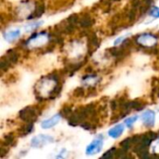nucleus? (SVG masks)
<instances>
[{
	"mask_svg": "<svg viewBox=\"0 0 159 159\" xmlns=\"http://www.w3.org/2000/svg\"><path fill=\"white\" fill-rule=\"evenodd\" d=\"M40 116V111L34 106H27L20 112V118L26 123H34Z\"/></svg>",
	"mask_w": 159,
	"mask_h": 159,
	"instance_id": "nucleus-1",
	"label": "nucleus"
},
{
	"mask_svg": "<svg viewBox=\"0 0 159 159\" xmlns=\"http://www.w3.org/2000/svg\"><path fill=\"white\" fill-rule=\"evenodd\" d=\"M136 42L144 48H154L157 45V37L151 34H143L136 39Z\"/></svg>",
	"mask_w": 159,
	"mask_h": 159,
	"instance_id": "nucleus-2",
	"label": "nucleus"
},
{
	"mask_svg": "<svg viewBox=\"0 0 159 159\" xmlns=\"http://www.w3.org/2000/svg\"><path fill=\"white\" fill-rule=\"evenodd\" d=\"M54 142V139L50 136H48V135H43V134H40L34 138L32 139L31 141V145L32 147H34V148H39V147H42L44 146L45 144L47 143H52Z\"/></svg>",
	"mask_w": 159,
	"mask_h": 159,
	"instance_id": "nucleus-3",
	"label": "nucleus"
},
{
	"mask_svg": "<svg viewBox=\"0 0 159 159\" xmlns=\"http://www.w3.org/2000/svg\"><path fill=\"white\" fill-rule=\"evenodd\" d=\"M102 138H98L95 139L94 141H92V143L87 147L86 149V154L88 156H93L95 154H98L102 148Z\"/></svg>",
	"mask_w": 159,
	"mask_h": 159,
	"instance_id": "nucleus-4",
	"label": "nucleus"
},
{
	"mask_svg": "<svg viewBox=\"0 0 159 159\" xmlns=\"http://www.w3.org/2000/svg\"><path fill=\"white\" fill-rule=\"evenodd\" d=\"M142 120H143V124L146 127L152 128L155 125V121H156V114H155V112L152 111V110L146 111L142 116Z\"/></svg>",
	"mask_w": 159,
	"mask_h": 159,
	"instance_id": "nucleus-5",
	"label": "nucleus"
},
{
	"mask_svg": "<svg viewBox=\"0 0 159 159\" xmlns=\"http://www.w3.org/2000/svg\"><path fill=\"white\" fill-rule=\"evenodd\" d=\"M100 46V40L95 33L89 34V53L91 54Z\"/></svg>",
	"mask_w": 159,
	"mask_h": 159,
	"instance_id": "nucleus-6",
	"label": "nucleus"
},
{
	"mask_svg": "<svg viewBox=\"0 0 159 159\" xmlns=\"http://www.w3.org/2000/svg\"><path fill=\"white\" fill-rule=\"evenodd\" d=\"M61 118V114H57V115L53 116L52 117H50V118H48V119H47V120H44V121L41 123V127H42L43 129H50V128L56 126V125L60 122Z\"/></svg>",
	"mask_w": 159,
	"mask_h": 159,
	"instance_id": "nucleus-7",
	"label": "nucleus"
},
{
	"mask_svg": "<svg viewBox=\"0 0 159 159\" xmlns=\"http://www.w3.org/2000/svg\"><path fill=\"white\" fill-rule=\"evenodd\" d=\"M94 20L89 15V14H84L80 19H79V26L82 28H89L93 25Z\"/></svg>",
	"mask_w": 159,
	"mask_h": 159,
	"instance_id": "nucleus-8",
	"label": "nucleus"
},
{
	"mask_svg": "<svg viewBox=\"0 0 159 159\" xmlns=\"http://www.w3.org/2000/svg\"><path fill=\"white\" fill-rule=\"evenodd\" d=\"M20 35V31L19 29H13V30H9L7 33L4 34V37L5 39H7V41L8 42H12L14 40H16L17 38H19Z\"/></svg>",
	"mask_w": 159,
	"mask_h": 159,
	"instance_id": "nucleus-9",
	"label": "nucleus"
},
{
	"mask_svg": "<svg viewBox=\"0 0 159 159\" xmlns=\"http://www.w3.org/2000/svg\"><path fill=\"white\" fill-rule=\"evenodd\" d=\"M123 131H124V127L122 125H117V126L112 128L109 130L108 134H109L110 137H112L114 139H116V138H118L123 133Z\"/></svg>",
	"mask_w": 159,
	"mask_h": 159,
	"instance_id": "nucleus-10",
	"label": "nucleus"
},
{
	"mask_svg": "<svg viewBox=\"0 0 159 159\" xmlns=\"http://www.w3.org/2000/svg\"><path fill=\"white\" fill-rule=\"evenodd\" d=\"M44 11H45V5H44L43 3H39V4L35 7L34 12L28 17V19L30 20V19L38 18V17H40V16L44 13Z\"/></svg>",
	"mask_w": 159,
	"mask_h": 159,
	"instance_id": "nucleus-11",
	"label": "nucleus"
},
{
	"mask_svg": "<svg viewBox=\"0 0 159 159\" xmlns=\"http://www.w3.org/2000/svg\"><path fill=\"white\" fill-rule=\"evenodd\" d=\"M129 104H130V108L131 110H142L144 108V103L142 102L141 101H138V100H135V101H132V102H129Z\"/></svg>",
	"mask_w": 159,
	"mask_h": 159,
	"instance_id": "nucleus-12",
	"label": "nucleus"
},
{
	"mask_svg": "<svg viewBox=\"0 0 159 159\" xmlns=\"http://www.w3.org/2000/svg\"><path fill=\"white\" fill-rule=\"evenodd\" d=\"M34 129V123H26V125L23 126V128L20 129V133L22 135H28L33 131Z\"/></svg>",
	"mask_w": 159,
	"mask_h": 159,
	"instance_id": "nucleus-13",
	"label": "nucleus"
},
{
	"mask_svg": "<svg viewBox=\"0 0 159 159\" xmlns=\"http://www.w3.org/2000/svg\"><path fill=\"white\" fill-rule=\"evenodd\" d=\"M120 146H121L122 149L128 151L130 147H132V141H131V138L125 139V140L120 143Z\"/></svg>",
	"mask_w": 159,
	"mask_h": 159,
	"instance_id": "nucleus-14",
	"label": "nucleus"
},
{
	"mask_svg": "<svg viewBox=\"0 0 159 159\" xmlns=\"http://www.w3.org/2000/svg\"><path fill=\"white\" fill-rule=\"evenodd\" d=\"M137 119H138V116H137L127 118V119H126V121H125V124H126L127 128H129V129H130V128L134 125V123L137 121Z\"/></svg>",
	"mask_w": 159,
	"mask_h": 159,
	"instance_id": "nucleus-15",
	"label": "nucleus"
},
{
	"mask_svg": "<svg viewBox=\"0 0 159 159\" xmlns=\"http://www.w3.org/2000/svg\"><path fill=\"white\" fill-rule=\"evenodd\" d=\"M116 152H117V150H116V148H112V149H110L109 151H107L105 154H103L102 157L112 158V157H114L116 156Z\"/></svg>",
	"mask_w": 159,
	"mask_h": 159,
	"instance_id": "nucleus-16",
	"label": "nucleus"
},
{
	"mask_svg": "<svg viewBox=\"0 0 159 159\" xmlns=\"http://www.w3.org/2000/svg\"><path fill=\"white\" fill-rule=\"evenodd\" d=\"M14 136H13V134H8L7 136H6L5 137V143L6 144H3V145H13V143H14Z\"/></svg>",
	"mask_w": 159,
	"mask_h": 159,
	"instance_id": "nucleus-17",
	"label": "nucleus"
},
{
	"mask_svg": "<svg viewBox=\"0 0 159 159\" xmlns=\"http://www.w3.org/2000/svg\"><path fill=\"white\" fill-rule=\"evenodd\" d=\"M42 22H35V23H32V24H29L25 27V30L26 32H31L32 30H34L35 28H37L39 26V24H41Z\"/></svg>",
	"mask_w": 159,
	"mask_h": 159,
	"instance_id": "nucleus-18",
	"label": "nucleus"
},
{
	"mask_svg": "<svg viewBox=\"0 0 159 159\" xmlns=\"http://www.w3.org/2000/svg\"><path fill=\"white\" fill-rule=\"evenodd\" d=\"M149 15H151L154 18H159V7H153L150 10Z\"/></svg>",
	"mask_w": 159,
	"mask_h": 159,
	"instance_id": "nucleus-19",
	"label": "nucleus"
},
{
	"mask_svg": "<svg viewBox=\"0 0 159 159\" xmlns=\"http://www.w3.org/2000/svg\"><path fill=\"white\" fill-rule=\"evenodd\" d=\"M84 89L83 88H77L75 90V92H74V94L76 96V97H81V96H83L84 95Z\"/></svg>",
	"mask_w": 159,
	"mask_h": 159,
	"instance_id": "nucleus-20",
	"label": "nucleus"
},
{
	"mask_svg": "<svg viewBox=\"0 0 159 159\" xmlns=\"http://www.w3.org/2000/svg\"><path fill=\"white\" fill-rule=\"evenodd\" d=\"M123 39H125V37H120V38H118V39H116V41L115 42V44H116V45H118V44H120V43H122V41H123Z\"/></svg>",
	"mask_w": 159,
	"mask_h": 159,
	"instance_id": "nucleus-21",
	"label": "nucleus"
},
{
	"mask_svg": "<svg viewBox=\"0 0 159 159\" xmlns=\"http://www.w3.org/2000/svg\"><path fill=\"white\" fill-rule=\"evenodd\" d=\"M112 2H116V1H119V0H111Z\"/></svg>",
	"mask_w": 159,
	"mask_h": 159,
	"instance_id": "nucleus-22",
	"label": "nucleus"
}]
</instances>
